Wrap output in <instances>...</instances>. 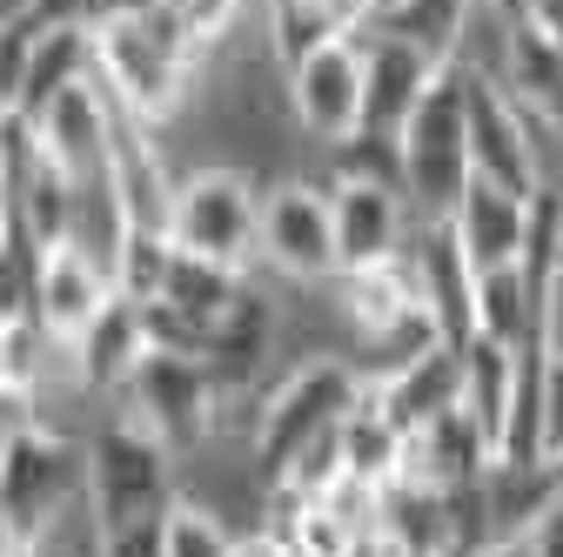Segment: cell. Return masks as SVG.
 <instances>
[{
	"mask_svg": "<svg viewBox=\"0 0 563 557\" xmlns=\"http://www.w3.org/2000/svg\"><path fill=\"white\" fill-rule=\"evenodd\" d=\"M114 309V275L101 255H88L81 242H60L41 255V290H34V323L54 336V342H75Z\"/></svg>",
	"mask_w": 563,
	"mask_h": 557,
	"instance_id": "obj_13",
	"label": "cell"
},
{
	"mask_svg": "<svg viewBox=\"0 0 563 557\" xmlns=\"http://www.w3.org/2000/svg\"><path fill=\"white\" fill-rule=\"evenodd\" d=\"M369 376L349 357H302L282 383H268L262 416L249 430V470L262 477V491L275 498L316 450H329L349 424V409L363 403Z\"/></svg>",
	"mask_w": 563,
	"mask_h": 557,
	"instance_id": "obj_1",
	"label": "cell"
},
{
	"mask_svg": "<svg viewBox=\"0 0 563 557\" xmlns=\"http://www.w3.org/2000/svg\"><path fill=\"white\" fill-rule=\"evenodd\" d=\"M88 8L95 0H27V14L41 28H88Z\"/></svg>",
	"mask_w": 563,
	"mask_h": 557,
	"instance_id": "obj_29",
	"label": "cell"
},
{
	"mask_svg": "<svg viewBox=\"0 0 563 557\" xmlns=\"http://www.w3.org/2000/svg\"><path fill=\"white\" fill-rule=\"evenodd\" d=\"M463 88H470V168H476V182H504L517 195H537L543 168H537V149H530L523 108L489 75H470V67H463Z\"/></svg>",
	"mask_w": 563,
	"mask_h": 557,
	"instance_id": "obj_11",
	"label": "cell"
},
{
	"mask_svg": "<svg viewBox=\"0 0 563 557\" xmlns=\"http://www.w3.org/2000/svg\"><path fill=\"white\" fill-rule=\"evenodd\" d=\"M175 504H181V457L155 430L108 416L88 437V511L101 537L128 524H162Z\"/></svg>",
	"mask_w": 563,
	"mask_h": 557,
	"instance_id": "obj_4",
	"label": "cell"
},
{
	"mask_svg": "<svg viewBox=\"0 0 563 557\" xmlns=\"http://www.w3.org/2000/svg\"><path fill=\"white\" fill-rule=\"evenodd\" d=\"M489 14H497L504 28H517V21H537V0H483Z\"/></svg>",
	"mask_w": 563,
	"mask_h": 557,
	"instance_id": "obj_33",
	"label": "cell"
},
{
	"mask_svg": "<svg viewBox=\"0 0 563 557\" xmlns=\"http://www.w3.org/2000/svg\"><path fill=\"white\" fill-rule=\"evenodd\" d=\"M437 75H450V67L430 61L422 47H409L396 34H363V134H389L396 142Z\"/></svg>",
	"mask_w": 563,
	"mask_h": 557,
	"instance_id": "obj_14",
	"label": "cell"
},
{
	"mask_svg": "<svg viewBox=\"0 0 563 557\" xmlns=\"http://www.w3.org/2000/svg\"><path fill=\"white\" fill-rule=\"evenodd\" d=\"M262 262L282 283H335L342 255H335V208H329V182L309 175H275L262 188Z\"/></svg>",
	"mask_w": 563,
	"mask_h": 557,
	"instance_id": "obj_8",
	"label": "cell"
},
{
	"mask_svg": "<svg viewBox=\"0 0 563 557\" xmlns=\"http://www.w3.org/2000/svg\"><path fill=\"white\" fill-rule=\"evenodd\" d=\"M81 81H95V28H41L34 54H27V75H21V95H14V114L21 128H34L54 101H67Z\"/></svg>",
	"mask_w": 563,
	"mask_h": 557,
	"instance_id": "obj_17",
	"label": "cell"
},
{
	"mask_svg": "<svg viewBox=\"0 0 563 557\" xmlns=\"http://www.w3.org/2000/svg\"><path fill=\"white\" fill-rule=\"evenodd\" d=\"M335 450H342V477H349V483L389 491V483L402 477V463H409V430L376 403V390H363V403L349 409V424H342Z\"/></svg>",
	"mask_w": 563,
	"mask_h": 557,
	"instance_id": "obj_19",
	"label": "cell"
},
{
	"mask_svg": "<svg viewBox=\"0 0 563 557\" xmlns=\"http://www.w3.org/2000/svg\"><path fill=\"white\" fill-rule=\"evenodd\" d=\"M41 424H47L41 390H34V383H8V376H0V457H8L21 437H34Z\"/></svg>",
	"mask_w": 563,
	"mask_h": 557,
	"instance_id": "obj_25",
	"label": "cell"
},
{
	"mask_svg": "<svg viewBox=\"0 0 563 557\" xmlns=\"http://www.w3.org/2000/svg\"><path fill=\"white\" fill-rule=\"evenodd\" d=\"M543 463H563V357L543 350Z\"/></svg>",
	"mask_w": 563,
	"mask_h": 557,
	"instance_id": "obj_26",
	"label": "cell"
},
{
	"mask_svg": "<svg viewBox=\"0 0 563 557\" xmlns=\"http://www.w3.org/2000/svg\"><path fill=\"white\" fill-rule=\"evenodd\" d=\"M242 296H249V275H242V269H222V262H201V255H181V249H175L162 309H175V316H188L195 329L216 336V323H222Z\"/></svg>",
	"mask_w": 563,
	"mask_h": 557,
	"instance_id": "obj_21",
	"label": "cell"
},
{
	"mask_svg": "<svg viewBox=\"0 0 563 557\" xmlns=\"http://www.w3.org/2000/svg\"><path fill=\"white\" fill-rule=\"evenodd\" d=\"M114 416L155 430L175 457H195L208 437H216V424H222V390H216V376H208L201 357L148 350V357L134 363L128 390L114 396Z\"/></svg>",
	"mask_w": 563,
	"mask_h": 557,
	"instance_id": "obj_6",
	"label": "cell"
},
{
	"mask_svg": "<svg viewBox=\"0 0 563 557\" xmlns=\"http://www.w3.org/2000/svg\"><path fill=\"white\" fill-rule=\"evenodd\" d=\"M201 54L195 41L175 28V14H148V21H128V28H101L95 34V75L101 88L148 128H175L181 108L201 88Z\"/></svg>",
	"mask_w": 563,
	"mask_h": 557,
	"instance_id": "obj_2",
	"label": "cell"
},
{
	"mask_svg": "<svg viewBox=\"0 0 563 557\" xmlns=\"http://www.w3.org/2000/svg\"><path fill=\"white\" fill-rule=\"evenodd\" d=\"M249 8H255V0H168L175 28L195 41V54H201V61H216V54H222V47L242 34Z\"/></svg>",
	"mask_w": 563,
	"mask_h": 557,
	"instance_id": "obj_24",
	"label": "cell"
},
{
	"mask_svg": "<svg viewBox=\"0 0 563 557\" xmlns=\"http://www.w3.org/2000/svg\"><path fill=\"white\" fill-rule=\"evenodd\" d=\"M168 0H95L88 8V28L101 34V28H128V21H148V14H162Z\"/></svg>",
	"mask_w": 563,
	"mask_h": 557,
	"instance_id": "obj_28",
	"label": "cell"
},
{
	"mask_svg": "<svg viewBox=\"0 0 563 557\" xmlns=\"http://www.w3.org/2000/svg\"><path fill=\"white\" fill-rule=\"evenodd\" d=\"M329 208H335V255H342V275H363V269H383L409 249L416 236V216L402 188L389 182H329Z\"/></svg>",
	"mask_w": 563,
	"mask_h": 557,
	"instance_id": "obj_12",
	"label": "cell"
},
{
	"mask_svg": "<svg viewBox=\"0 0 563 557\" xmlns=\"http://www.w3.org/2000/svg\"><path fill=\"white\" fill-rule=\"evenodd\" d=\"M456 557H530V537H483V544H470Z\"/></svg>",
	"mask_w": 563,
	"mask_h": 557,
	"instance_id": "obj_32",
	"label": "cell"
},
{
	"mask_svg": "<svg viewBox=\"0 0 563 557\" xmlns=\"http://www.w3.org/2000/svg\"><path fill=\"white\" fill-rule=\"evenodd\" d=\"M101 557H162V524H128L101 537Z\"/></svg>",
	"mask_w": 563,
	"mask_h": 557,
	"instance_id": "obj_27",
	"label": "cell"
},
{
	"mask_svg": "<svg viewBox=\"0 0 563 557\" xmlns=\"http://www.w3.org/2000/svg\"><path fill=\"white\" fill-rule=\"evenodd\" d=\"M530 557H563V504L530 531Z\"/></svg>",
	"mask_w": 563,
	"mask_h": 557,
	"instance_id": "obj_31",
	"label": "cell"
},
{
	"mask_svg": "<svg viewBox=\"0 0 563 557\" xmlns=\"http://www.w3.org/2000/svg\"><path fill=\"white\" fill-rule=\"evenodd\" d=\"M523 363L530 350H510V342H463V409L476 416V430L489 437V450L504 444L510 430V409H517V390H523Z\"/></svg>",
	"mask_w": 563,
	"mask_h": 557,
	"instance_id": "obj_18",
	"label": "cell"
},
{
	"mask_svg": "<svg viewBox=\"0 0 563 557\" xmlns=\"http://www.w3.org/2000/svg\"><path fill=\"white\" fill-rule=\"evenodd\" d=\"M282 95L302 142L335 149L349 134H363V34H329L302 61L282 67Z\"/></svg>",
	"mask_w": 563,
	"mask_h": 557,
	"instance_id": "obj_9",
	"label": "cell"
},
{
	"mask_svg": "<svg viewBox=\"0 0 563 557\" xmlns=\"http://www.w3.org/2000/svg\"><path fill=\"white\" fill-rule=\"evenodd\" d=\"M75 504H88V437H67L41 424L0 457V517H8L27 544L60 524Z\"/></svg>",
	"mask_w": 563,
	"mask_h": 557,
	"instance_id": "obj_7",
	"label": "cell"
},
{
	"mask_svg": "<svg viewBox=\"0 0 563 557\" xmlns=\"http://www.w3.org/2000/svg\"><path fill=\"white\" fill-rule=\"evenodd\" d=\"M168 242L181 255H201V262H222V269H242L262 255V188L249 168H229V162H195L181 168V188H175V208H168Z\"/></svg>",
	"mask_w": 563,
	"mask_h": 557,
	"instance_id": "obj_5",
	"label": "cell"
},
{
	"mask_svg": "<svg viewBox=\"0 0 563 557\" xmlns=\"http://www.w3.org/2000/svg\"><path fill=\"white\" fill-rule=\"evenodd\" d=\"M396 162H402L409 216L416 222H450V208L476 182V168H470V88H463V67H450V75L430 81L422 108L396 134Z\"/></svg>",
	"mask_w": 563,
	"mask_h": 557,
	"instance_id": "obj_3",
	"label": "cell"
},
{
	"mask_svg": "<svg viewBox=\"0 0 563 557\" xmlns=\"http://www.w3.org/2000/svg\"><path fill=\"white\" fill-rule=\"evenodd\" d=\"M108 269H114V296H128L134 309H148V303H162V290H168L175 242H168L162 229H128Z\"/></svg>",
	"mask_w": 563,
	"mask_h": 557,
	"instance_id": "obj_22",
	"label": "cell"
},
{
	"mask_svg": "<svg viewBox=\"0 0 563 557\" xmlns=\"http://www.w3.org/2000/svg\"><path fill=\"white\" fill-rule=\"evenodd\" d=\"M369 390H376V403L396 416V424L416 437V430L443 424L450 409H463V350H456V342H430V350H416L389 376H369Z\"/></svg>",
	"mask_w": 563,
	"mask_h": 557,
	"instance_id": "obj_15",
	"label": "cell"
},
{
	"mask_svg": "<svg viewBox=\"0 0 563 557\" xmlns=\"http://www.w3.org/2000/svg\"><path fill=\"white\" fill-rule=\"evenodd\" d=\"M489 463H497V450H489V437L476 430V416L470 409H450L443 424H430V430L409 437L402 477L409 483H430V491H470V483L489 477Z\"/></svg>",
	"mask_w": 563,
	"mask_h": 557,
	"instance_id": "obj_16",
	"label": "cell"
},
{
	"mask_svg": "<svg viewBox=\"0 0 563 557\" xmlns=\"http://www.w3.org/2000/svg\"><path fill=\"white\" fill-rule=\"evenodd\" d=\"M530 201L537 195H517L504 182H470L463 201L450 208V242L456 255L470 262V275H497V269H523L530 255Z\"/></svg>",
	"mask_w": 563,
	"mask_h": 557,
	"instance_id": "obj_10",
	"label": "cell"
},
{
	"mask_svg": "<svg viewBox=\"0 0 563 557\" xmlns=\"http://www.w3.org/2000/svg\"><path fill=\"white\" fill-rule=\"evenodd\" d=\"M476 21H483V0H383V14H376L369 34H396V41L422 47L430 61L456 67Z\"/></svg>",
	"mask_w": 563,
	"mask_h": 557,
	"instance_id": "obj_20",
	"label": "cell"
},
{
	"mask_svg": "<svg viewBox=\"0 0 563 557\" xmlns=\"http://www.w3.org/2000/svg\"><path fill=\"white\" fill-rule=\"evenodd\" d=\"M235 557H289V537H282L275 524H249L235 537Z\"/></svg>",
	"mask_w": 563,
	"mask_h": 557,
	"instance_id": "obj_30",
	"label": "cell"
},
{
	"mask_svg": "<svg viewBox=\"0 0 563 557\" xmlns=\"http://www.w3.org/2000/svg\"><path fill=\"white\" fill-rule=\"evenodd\" d=\"M235 537L222 511H208L201 498H181L168 517H162V557H235Z\"/></svg>",
	"mask_w": 563,
	"mask_h": 557,
	"instance_id": "obj_23",
	"label": "cell"
},
{
	"mask_svg": "<svg viewBox=\"0 0 563 557\" xmlns=\"http://www.w3.org/2000/svg\"><path fill=\"white\" fill-rule=\"evenodd\" d=\"M0 557H34V544H27V537L8 524V517H0Z\"/></svg>",
	"mask_w": 563,
	"mask_h": 557,
	"instance_id": "obj_34",
	"label": "cell"
}]
</instances>
